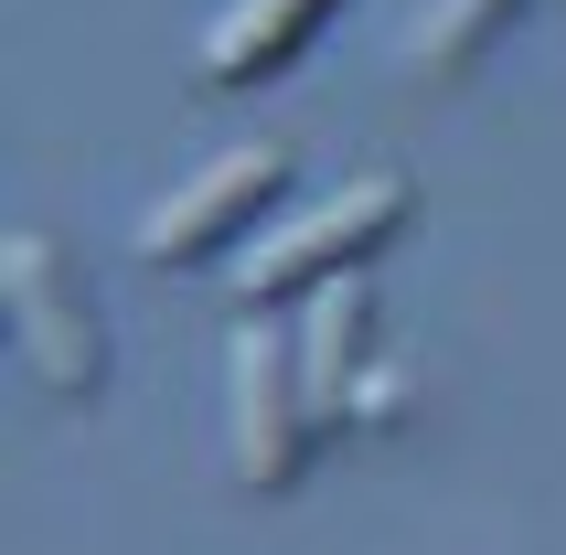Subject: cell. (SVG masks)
I'll list each match as a JSON object with an SVG mask.
<instances>
[{"label": "cell", "instance_id": "1", "mask_svg": "<svg viewBox=\"0 0 566 555\" xmlns=\"http://www.w3.org/2000/svg\"><path fill=\"white\" fill-rule=\"evenodd\" d=\"M407 214H417V192L396 182V171H364V182L321 192L311 214L268 224V235L247 247L235 300H247V310H268V300H321V289H343V278L375 268V247H385V235H407Z\"/></svg>", "mask_w": 566, "mask_h": 555}, {"label": "cell", "instance_id": "2", "mask_svg": "<svg viewBox=\"0 0 566 555\" xmlns=\"http://www.w3.org/2000/svg\"><path fill=\"white\" fill-rule=\"evenodd\" d=\"M224 406H235V481L247 492H289L311 470V385H300V342H279L268 321L224 342Z\"/></svg>", "mask_w": 566, "mask_h": 555}, {"label": "cell", "instance_id": "3", "mask_svg": "<svg viewBox=\"0 0 566 555\" xmlns=\"http://www.w3.org/2000/svg\"><path fill=\"white\" fill-rule=\"evenodd\" d=\"M0 289H11V332H22L32 374H43L54 396H96V385H107V332H96L86 289H75V268H64V247L43 224H22V235L0 247Z\"/></svg>", "mask_w": 566, "mask_h": 555}, {"label": "cell", "instance_id": "4", "mask_svg": "<svg viewBox=\"0 0 566 555\" xmlns=\"http://www.w3.org/2000/svg\"><path fill=\"white\" fill-rule=\"evenodd\" d=\"M279 182H289L279 139H247V150L203 160L182 192H160L150 214H139V256H150V268H203V256H224L268 203H279Z\"/></svg>", "mask_w": 566, "mask_h": 555}, {"label": "cell", "instance_id": "5", "mask_svg": "<svg viewBox=\"0 0 566 555\" xmlns=\"http://www.w3.org/2000/svg\"><path fill=\"white\" fill-rule=\"evenodd\" d=\"M375 342V289L364 278H343V289H321L311 321H300V385H311V417L332 428V417H353V396H364V353Z\"/></svg>", "mask_w": 566, "mask_h": 555}, {"label": "cell", "instance_id": "6", "mask_svg": "<svg viewBox=\"0 0 566 555\" xmlns=\"http://www.w3.org/2000/svg\"><path fill=\"white\" fill-rule=\"evenodd\" d=\"M321 22H332V0H235V11L203 32V75H214V86H256V75H279Z\"/></svg>", "mask_w": 566, "mask_h": 555}, {"label": "cell", "instance_id": "7", "mask_svg": "<svg viewBox=\"0 0 566 555\" xmlns=\"http://www.w3.org/2000/svg\"><path fill=\"white\" fill-rule=\"evenodd\" d=\"M513 11H524V0H428V22H417V64H428V75L481 64V43H492Z\"/></svg>", "mask_w": 566, "mask_h": 555}]
</instances>
